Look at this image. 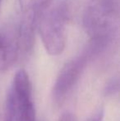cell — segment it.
Masks as SVG:
<instances>
[{
    "mask_svg": "<svg viewBox=\"0 0 120 121\" xmlns=\"http://www.w3.org/2000/svg\"><path fill=\"white\" fill-rule=\"evenodd\" d=\"M50 0H18L20 21L18 27L26 32H34L38 28L42 13L48 8Z\"/></svg>",
    "mask_w": 120,
    "mask_h": 121,
    "instance_id": "obj_5",
    "label": "cell"
},
{
    "mask_svg": "<svg viewBox=\"0 0 120 121\" xmlns=\"http://www.w3.org/2000/svg\"><path fill=\"white\" fill-rule=\"evenodd\" d=\"M58 121H76V118L72 113L66 112L59 118Z\"/></svg>",
    "mask_w": 120,
    "mask_h": 121,
    "instance_id": "obj_9",
    "label": "cell"
},
{
    "mask_svg": "<svg viewBox=\"0 0 120 121\" xmlns=\"http://www.w3.org/2000/svg\"><path fill=\"white\" fill-rule=\"evenodd\" d=\"M95 53L91 48L87 52L73 58L64 64L52 89V100L55 106L60 107L63 105L74 86L78 82L89 60Z\"/></svg>",
    "mask_w": 120,
    "mask_h": 121,
    "instance_id": "obj_3",
    "label": "cell"
},
{
    "mask_svg": "<svg viewBox=\"0 0 120 121\" xmlns=\"http://www.w3.org/2000/svg\"><path fill=\"white\" fill-rule=\"evenodd\" d=\"M67 21L60 4L47 8L40 18L38 28L47 53L53 56L63 52L67 41Z\"/></svg>",
    "mask_w": 120,
    "mask_h": 121,
    "instance_id": "obj_2",
    "label": "cell"
},
{
    "mask_svg": "<svg viewBox=\"0 0 120 121\" xmlns=\"http://www.w3.org/2000/svg\"><path fill=\"white\" fill-rule=\"evenodd\" d=\"M60 6L67 22L82 24L97 50L117 31L119 0H65Z\"/></svg>",
    "mask_w": 120,
    "mask_h": 121,
    "instance_id": "obj_1",
    "label": "cell"
},
{
    "mask_svg": "<svg viewBox=\"0 0 120 121\" xmlns=\"http://www.w3.org/2000/svg\"><path fill=\"white\" fill-rule=\"evenodd\" d=\"M103 120H104V110L102 109H99V110H96L86 121H103Z\"/></svg>",
    "mask_w": 120,
    "mask_h": 121,
    "instance_id": "obj_8",
    "label": "cell"
},
{
    "mask_svg": "<svg viewBox=\"0 0 120 121\" xmlns=\"http://www.w3.org/2000/svg\"><path fill=\"white\" fill-rule=\"evenodd\" d=\"M119 79L114 78L106 84L104 86V94L106 96H114L119 91Z\"/></svg>",
    "mask_w": 120,
    "mask_h": 121,
    "instance_id": "obj_7",
    "label": "cell"
},
{
    "mask_svg": "<svg viewBox=\"0 0 120 121\" xmlns=\"http://www.w3.org/2000/svg\"><path fill=\"white\" fill-rule=\"evenodd\" d=\"M20 55L17 30H0V73L9 70Z\"/></svg>",
    "mask_w": 120,
    "mask_h": 121,
    "instance_id": "obj_6",
    "label": "cell"
},
{
    "mask_svg": "<svg viewBox=\"0 0 120 121\" xmlns=\"http://www.w3.org/2000/svg\"><path fill=\"white\" fill-rule=\"evenodd\" d=\"M1 3H2V0H0V6H1Z\"/></svg>",
    "mask_w": 120,
    "mask_h": 121,
    "instance_id": "obj_10",
    "label": "cell"
},
{
    "mask_svg": "<svg viewBox=\"0 0 120 121\" xmlns=\"http://www.w3.org/2000/svg\"><path fill=\"white\" fill-rule=\"evenodd\" d=\"M8 93L12 100L15 121H36L31 82L26 71L17 72Z\"/></svg>",
    "mask_w": 120,
    "mask_h": 121,
    "instance_id": "obj_4",
    "label": "cell"
}]
</instances>
